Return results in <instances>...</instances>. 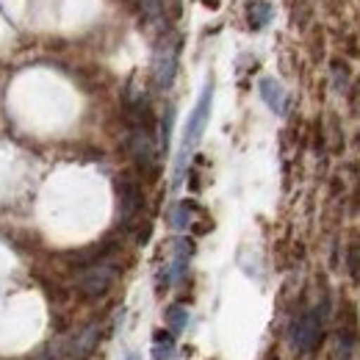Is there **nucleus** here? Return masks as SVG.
I'll return each mask as SVG.
<instances>
[{"label": "nucleus", "instance_id": "14", "mask_svg": "<svg viewBox=\"0 0 360 360\" xmlns=\"http://www.w3.org/2000/svg\"><path fill=\"white\" fill-rule=\"evenodd\" d=\"M330 70H333V86H335V89L347 91L352 86V72H349V64H347L344 58H333Z\"/></svg>", "mask_w": 360, "mask_h": 360}, {"label": "nucleus", "instance_id": "2", "mask_svg": "<svg viewBox=\"0 0 360 360\" xmlns=\"http://www.w3.org/2000/svg\"><path fill=\"white\" fill-rule=\"evenodd\" d=\"M180 39L172 28H164L155 39V53H153V84L158 89H169L178 72Z\"/></svg>", "mask_w": 360, "mask_h": 360}, {"label": "nucleus", "instance_id": "8", "mask_svg": "<svg viewBox=\"0 0 360 360\" xmlns=\"http://www.w3.org/2000/svg\"><path fill=\"white\" fill-rule=\"evenodd\" d=\"M120 208H122V222L131 225L144 208V194L134 180H122L120 183Z\"/></svg>", "mask_w": 360, "mask_h": 360}, {"label": "nucleus", "instance_id": "20", "mask_svg": "<svg viewBox=\"0 0 360 360\" xmlns=\"http://www.w3.org/2000/svg\"><path fill=\"white\" fill-rule=\"evenodd\" d=\"M202 6H208V8H219V0H200Z\"/></svg>", "mask_w": 360, "mask_h": 360}, {"label": "nucleus", "instance_id": "4", "mask_svg": "<svg viewBox=\"0 0 360 360\" xmlns=\"http://www.w3.org/2000/svg\"><path fill=\"white\" fill-rule=\"evenodd\" d=\"M114 280H117V266L111 261H97V264H91V266H86V269L81 271L78 288H81L84 297L97 300V297H103V294L111 291Z\"/></svg>", "mask_w": 360, "mask_h": 360}, {"label": "nucleus", "instance_id": "16", "mask_svg": "<svg viewBox=\"0 0 360 360\" xmlns=\"http://www.w3.org/2000/svg\"><path fill=\"white\" fill-rule=\"evenodd\" d=\"M167 324H169V333L172 335H180L188 324V311L183 305H169L167 308Z\"/></svg>", "mask_w": 360, "mask_h": 360}, {"label": "nucleus", "instance_id": "7", "mask_svg": "<svg viewBox=\"0 0 360 360\" xmlns=\"http://www.w3.org/2000/svg\"><path fill=\"white\" fill-rule=\"evenodd\" d=\"M172 261L164 266V271H161V288H167V285H172V283H178V280H183V274H186V269H188V261H191V252H194V244L188 241V238H178L175 244H172Z\"/></svg>", "mask_w": 360, "mask_h": 360}, {"label": "nucleus", "instance_id": "10", "mask_svg": "<svg viewBox=\"0 0 360 360\" xmlns=\"http://www.w3.org/2000/svg\"><path fill=\"white\" fill-rule=\"evenodd\" d=\"M274 17V8H271L269 0H250L247 3V11H244V20H247V28L250 31H264Z\"/></svg>", "mask_w": 360, "mask_h": 360}, {"label": "nucleus", "instance_id": "13", "mask_svg": "<svg viewBox=\"0 0 360 360\" xmlns=\"http://www.w3.org/2000/svg\"><path fill=\"white\" fill-rule=\"evenodd\" d=\"M175 335L167 330V333H155L153 338V358L155 360H175Z\"/></svg>", "mask_w": 360, "mask_h": 360}, {"label": "nucleus", "instance_id": "9", "mask_svg": "<svg viewBox=\"0 0 360 360\" xmlns=\"http://www.w3.org/2000/svg\"><path fill=\"white\" fill-rule=\"evenodd\" d=\"M258 91H261L264 103L269 105L277 117H283V114L288 111V94H285L283 84H280L277 78H261V81H258Z\"/></svg>", "mask_w": 360, "mask_h": 360}, {"label": "nucleus", "instance_id": "11", "mask_svg": "<svg viewBox=\"0 0 360 360\" xmlns=\"http://www.w3.org/2000/svg\"><path fill=\"white\" fill-rule=\"evenodd\" d=\"M194 214H200V208H197V202H191V200H183V202H175L172 205V211H169V225L175 227V230H188V227H194Z\"/></svg>", "mask_w": 360, "mask_h": 360}, {"label": "nucleus", "instance_id": "1", "mask_svg": "<svg viewBox=\"0 0 360 360\" xmlns=\"http://www.w3.org/2000/svg\"><path fill=\"white\" fill-rule=\"evenodd\" d=\"M211 105H214V81L208 78L202 91H200L197 105L191 108V114H188V120H186V131H183V139H180V153H178V161H175V186H180V180L186 175V167H188V158H191V153L197 150L200 139H202L205 128H208Z\"/></svg>", "mask_w": 360, "mask_h": 360}, {"label": "nucleus", "instance_id": "6", "mask_svg": "<svg viewBox=\"0 0 360 360\" xmlns=\"http://www.w3.org/2000/svg\"><path fill=\"white\" fill-rule=\"evenodd\" d=\"M97 344H100V324L91 321L72 341L64 344V360H89L97 349Z\"/></svg>", "mask_w": 360, "mask_h": 360}, {"label": "nucleus", "instance_id": "17", "mask_svg": "<svg viewBox=\"0 0 360 360\" xmlns=\"http://www.w3.org/2000/svg\"><path fill=\"white\" fill-rule=\"evenodd\" d=\"M172 122H175V108L169 105V108H167V114H164V120H161V150H164V153H167V147H169Z\"/></svg>", "mask_w": 360, "mask_h": 360}, {"label": "nucleus", "instance_id": "3", "mask_svg": "<svg viewBox=\"0 0 360 360\" xmlns=\"http://www.w3.org/2000/svg\"><path fill=\"white\" fill-rule=\"evenodd\" d=\"M321 338H324V319L321 311H305L294 321V330H291V341L300 352L311 355L321 347Z\"/></svg>", "mask_w": 360, "mask_h": 360}, {"label": "nucleus", "instance_id": "21", "mask_svg": "<svg viewBox=\"0 0 360 360\" xmlns=\"http://www.w3.org/2000/svg\"><path fill=\"white\" fill-rule=\"evenodd\" d=\"M128 360H139V358H136V355H128Z\"/></svg>", "mask_w": 360, "mask_h": 360}, {"label": "nucleus", "instance_id": "18", "mask_svg": "<svg viewBox=\"0 0 360 360\" xmlns=\"http://www.w3.org/2000/svg\"><path fill=\"white\" fill-rule=\"evenodd\" d=\"M327 125H330V147H333V153H341L344 136H341V122H338V117L330 114V117H327Z\"/></svg>", "mask_w": 360, "mask_h": 360}, {"label": "nucleus", "instance_id": "5", "mask_svg": "<svg viewBox=\"0 0 360 360\" xmlns=\"http://www.w3.org/2000/svg\"><path fill=\"white\" fill-rule=\"evenodd\" d=\"M128 150H131L134 164L144 175H155L158 172V147H155V141H153L147 128H134Z\"/></svg>", "mask_w": 360, "mask_h": 360}, {"label": "nucleus", "instance_id": "15", "mask_svg": "<svg viewBox=\"0 0 360 360\" xmlns=\"http://www.w3.org/2000/svg\"><path fill=\"white\" fill-rule=\"evenodd\" d=\"M347 271H349V277L352 280H358L360 277V238L358 236H349V241H347Z\"/></svg>", "mask_w": 360, "mask_h": 360}, {"label": "nucleus", "instance_id": "12", "mask_svg": "<svg viewBox=\"0 0 360 360\" xmlns=\"http://www.w3.org/2000/svg\"><path fill=\"white\" fill-rule=\"evenodd\" d=\"M134 6L147 28L164 25V0H134Z\"/></svg>", "mask_w": 360, "mask_h": 360}, {"label": "nucleus", "instance_id": "19", "mask_svg": "<svg viewBox=\"0 0 360 360\" xmlns=\"http://www.w3.org/2000/svg\"><path fill=\"white\" fill-rule=\"evenodd\" d=\"M347 94H349V105H352V111H360V78L352 81V86L347 89Z\"/></svg>", "mask_w": 360, "mask_h": 360}]
</instances>
